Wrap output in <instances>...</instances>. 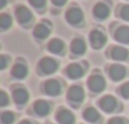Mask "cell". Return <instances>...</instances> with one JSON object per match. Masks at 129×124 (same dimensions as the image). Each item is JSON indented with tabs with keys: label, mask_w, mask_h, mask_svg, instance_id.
Masks as SVG:
<instances>
[{
	"label": "cell",
	"mask_w": 129,
	"mask_h": 124,
	"mask_svg": "<svg viewBox=\"0 0 129 124\" xmlns=\"http://www.w3.org/2000/svg\"><path fill=\"white\" fill-rule=\"evenodd\" d=\"M109 75H110V79L114 80V81H120L125 77L126 75V70L124 66L121 65H111L110 69H109Z\"/></svg>",
	"instance_id": "obj_8"
},
{
	"label": "cell",
	"mask_w": 129,
	"mask_h": 124,
	"mask_svg": "<svg viewBox=\"0 0 129 124\" xmlns=\"http://www.w3.org/2000/svg\"><path fill=\"white\" fill-rule=\"evenodd\" d=\"M12 75L15 77V79H24L27 75H28V69L24 64H17L14 65L13 70H12Z\"/></svg>",
	"instance_id": "obj_20"
},
{
	"label": "cell",
	"mask_w": 129,
	"mask_h": 124,
	"mask_svg": "<svg viewBox=\"0 0 129 124\" xmlns=\"http://www.w3.org/2000/svg\"><path fill=\"white\" fill-rule=\"evenodd\" d=\"M66 2H67V0H52V3H53L56 7H62V5L66 4Z\"/></svg>",
	"instance_id": "obj_30"
},
{
	"label": "cell",
	"mask_w": 129,
	"mask_h": 124,
	"mask_svg": "<svg viewBox=\"0 0 129 124\" xmlns=\"http://www.w3.org/2000/svg\"><path fill=\"white\" fill-rule=\"evenodd\" d=\"M15 18H17V20H18L20 24H28V23L32 20L33 14L30 13V10H29L27 7L20 5V7H18V8L15 9Z\"/></svg>",
	"instance_id": "obj_5"
},
{
	"label": "cell",
	"mask_w": 129,
	"mask_h": 124,
	"mask_svg": "<svg viewBox=\"0 0 129 124\" xmlns=\"http://www.w3.org/2000/svg\"><path fill=\"white\" fill-rule=\"evenodd\" d=\"M14 119H15V116L12 111H4L2 114V123L3 124H12L14 121Z\"/></svg>",
	"instance_id": "obj_23"
},
{
	"label": "cell",
	"mask_w": 129,
	"mask_h": 124,
	"mask_svg": "<svg viewBox=\"0 0 129 124\" xmlns=\"http://www.w3.org/2000/svg\"><path fill=\"white\" fill-rule=\"evenodd\" d=\"M67 98L70 101H74V103H80L84 100L85 98V92H84V89L79 85H75V86H71L67 91Z\"/></svg>",
	"instance_id": "obj_6"
},
{
	"label": "cell",
	"mask_w": 129,
	"mask_h": 124,
	"mask_svg": "<svg viewBox=\"0 0 129 124\" xmlns=\"http://www.w3.org/2000/svg\"><path fill=\"white\" fill-rule=\"evenodd\" d=\"M87 86L94 92H100L105 89V80L100 75H94L87 80Z\"/></svg>",
	"instance_id": "obj_4"
},
{
	"label": "cell",
	"mask_w": 129,
	"mask_h": 124,
	"mask_svg": "<svg viewBox=\"0 0 129 124\" xmlns=\"http://www.w3.org/2000/svg\"><path fill=\"white\" fill-rule=\"evenodd\" d=\"M63 48H64V43L61 39H58V38H54V39H52L48 43V51L52 52V53H54V54L62 53Z\"/></svg>",
	"instance_id": "obj_19"
},
{
	"label": "cell",
	"mask_w": 129,
	"mask_h": 124,
	"mask_svg": "<svg viewBox=\"0 0 129 124\" xmlns=\"http://www.w3.org/2000/svg\"><path fill=\"white\" fill-rule=\"evenodd\" d=\"M19 124H32V123H30L29 120H23V121H20Z\"/></svg>",
	"instance_id": "obj_32"
},
{
	"label": "cell",
	"mask_w": 129,
	"mask_h": 124,
	"mask_svg": "<svg viewBox=\"0 0 129 124\" xmlns=\"http://www.w3.org/2000/svg\"><path fill=\"white\" fill-rule=\"evenodd\" d=\"M66 20L67 23L72 24V25H79L82 20H84V14L81 12V9L72 7L66 12Z\"/></svg>",
	"instance_id": "obj_2"
},
{
	"label": "cell",
	"mask_w": 129,
	"mask_h": 124,
	"mask_svg": "<svg viewBox=\"0 0 129 124\" xmlns=\"http://www.w3.org/2000/svg\"><path fill=\"white\" fill-rule=\"evenodd\" d=\"M120 17H121L124 20L129 22V5H124V7L120 9Z\"/></svg>",
	"instance_id": "obj_24"
},
{
	"label": "cell",
	"mask_w": 129,
	"mask_h": 124,
	"mask_svg": "<svg viewBox=\"0 0 129 124\" xmlns=\"http://www.w3.org/2000/svg\"><path fill=\"white\" fill-rule=\"evenodd\" d=\"M56 119L59 124H74L75 123V115L67 109H59L57 111Z\"/></svg>",
	"instance_id": "obj_7"
},
{
	"label": "cell",
	"mask_w": 129,
	"mask_h": 124,
	"mask_svg": "<svg viewBox=\"0 0 129 124\" xmlns=\"http://www.w3.org/2000/svg\"><path fill=\"white\" fill-rule=\"evenodd\" d=\"M86 51V44L84 42V39L81 38H75L72 42H71V52L76 56L79 54H84Z\"/></svg>",
	"instance_id": "obj_16"
},
{
	"label": "cell",
	"mask_w": 129,
	"mask_h": 124,
	"mask_svg": "<svg viewBox=\"0 0 129 124\" xmlns=\"http://www.w3.org/2000/svg\"><path fill=\"white\" fill-rule=\"evenodd\" d=\"M120 94H121V96H123V98L129 99V82L124 84V85L120 87Z\"/></svg>",
	"instance_id": "obj_27"
},
{
	"label": "cell",
	"mask_w": 129,
	"mask_h": 124,
	"mask_svg": "<svg viewBox=\"0 0 129 124\" xmlns=\"http://www.w3.org/2000/svg\"><path fill=\"white\" fill-rule=\"evenodd\" d=\"M49 32H51V28L48 25H46L43 23H39V24L36 25V28L33 30V36L37 39H44V38H47V36L49 34Z\"/></svg>",
	"instance_id": "obj_17"
},
{
	"label": "cell",
	"mask_w": 129,
	"mask_h": 124,
	"mask_svg": "<svg viewBox=\"0 0 129 124\" xmlns=\"http://www.w3.org/2000/svg\"><path fill=\"white\" fill-rule=\"evenodd\" d=\"M7 5V0H2V4H0V7H2V8H4Z\"/></svg>",
	"instance_id": "obj_31"
},
{
	"label": "cell",
	"mask_w": 129,
	"mask_h": 124,
	"mask_svg": "<svg viewBox=\"0 0 129 124\" xmlns=\"http://www.w3.org/2000/svg\"><path fill=\"white\" fill-rule=\"evenodd\" d=\"M89 39H90V43H91L92 48H95V49L101 48V47L106 43V37H105V34H104L101 30H98V29L90 32Z\"/></svg>",
	"instance_id": "obj_3"
},
{
	"label": "cell",
	"mask_w": 129,
	"mask_h": 124,
	"mask_svg": "<svg viewBox=\"0 0 129 124\" xmlns=\"http://www.w3.org/2000/svg\"><path fill=\"white\" fill-rule=\"evenodd\" d=\"M12 17L8 15V14H2V17H0V28H2V30H5L8 29L9 27H12Z\"/></svg>",
	"instance_id": "obj_22"
},
{
	"label": "cell",
	"mask_w": 129,
	"mask_h": 124,
	"mask_svg": "<svg viewBox=\"0 0 129 124\" xmlns=\"http://www.w3.org/2000/svg\"><path fill=\"white\" fill-rule=\"evenodd\" d=\"M99 104H100V108H101L104 111L111 113V111H114L115 108H116V99L113 98V96H110V95H106V96H104V98L99 101Z\"/></svg>",
	"instance_id": "obj_9"
},
{
	"label": "cell",
	"mask_w": 129,
	"mask_h": 124,
	"mask_svg": "<svg viewBox=\"0 0 129 124\" xmlns=\"http://www.w3.org/2000/svg\"><path fill=\"white\" fill-rule=\"evenodd\" d=\"M114 38L120 43H129V27H119L114 33Z\"/></svg>",
	"instance_id": "obj_15"
},
{
	"label": "cell",
	"mask_w": 129,
	"mask_h": 124,
	"mask_svg": "<svg viewBox=\"0 0 129 124\" xmlns=\"http://www.w3.org/2000/svg\"><path fill=\"white\" fill-rule=\"evenodd\" d=\"M9 103V98L7 95L5 91H2L0 92V106H7Z\"/></svg>",
	"instance_id": "obj_26"
},
{
	"label": "cell",
	"mask_w": 129,
	"mask_h": 124,
	"mask_svg": "<svg viewBox=\"0 0 129 124\" xmlns=\"http://www.w3.org/2000/svg\"><path fill=\"white\" fill-rule=\"evenodd\" d=\"M129 56V51L124 47H114L110 51V57L116 61H125Z\"/></svg>",
	"instance_id": "obj_13"
},
{
	"label": "cell",
	"mask_w": 129,
	"mask_h": 124,
	"mask_svg": "<svg viewBox=\"0 0 129 124\" xmlns=\"http://www.w3.org/2000/svg\"><path fill=\"white\" fill-rule=\"evenodd\" d=\"M61 84L57 80H48L44 84V91L46 94L51 95V96H57L61 92Z\"/></svg>",
	"instance_id": "obj_10"
},
{
	"label": "cell",
	"mask_w": 129,
	"mask_h": 124,
	"mask_svg": "<svg viewBox=\"0 0 129 124\" xmlns=\"http://www.w3.org/2000/svg\"><path fill=\"white\" fill-rule=\"evenodd\" d=\"M29 3H30L34 8L42 9V8H44V5H46V0H29Z\"/></svg>",
	"instance_id": "obj_25"
},
{
	"label": "cell",
	"mask_w": 129,
	"mask_h": 124,
	"mask_svg": "<svg viewBox=\"0 0 129 124\" xmlns=\"http://www.w3.org/2000/svg\"><path fill=\"white\" fill-rule=\"evenodd\" d=\"M109 124H126L125 119L123 118H119V116H115V118H111L109 120Z\"/></svg>",
	"instance_id": "obj_29"
},
{
	"label": "cell",
	"mask_w": 129,
	"mask_h": 124,
	"mask_svg": "<svg viewBox=\"0 0 129 124\" xmlns=\"http://www.w3.org/2000/svg\"><path fill=\"white\" fill-rule=\"evenodd\" d=\"M84 118H85V120H87L90 123H96L100 119V114L98 113V110L95 108H87L84 111Z\"/></svg>",
	"instance_id": "obj_21"
},
{
	"label": "cell",
	"mask_w": 129,
	"mask_h": 124,
	"mask_svg": "<svg viewBox=\"0 0 129 124\" xmlns=\"http://www.w3.org/2000/svg\"><path fill=\"white\" fill-rule=\"evenodd\" d=\"M28 98H29L28 91H27L25 89H23V87H18V89H15V90L13 91V99H14V101H15L18 105L25 104V103L28 101Z\"/></svg>",
	"instance_id": "obj_12"
},
{
	"label": "cell",
	"mask_w": 129,
	"mask_h": 124,
	"mask_svg": "<svg viewBox=\"0 0 129 124\" xmlns=\"http://www.w3.org/2000/svg\"><path fill=\"white\" fill-rule=\"evenodd\" d=\"M33 109H34V111H36L38 115L44 116V115H47V114L49 113L51 105H49V103H47L46 100H37V101L34 103V105H33Z\"/></svg>",
	"instance_id": "obj_14"
},
{
	"label": "cell",
	"mask_w": 129,
	"mask_h": 124,
	"mask_svg": "<svg viewBox=\"0 0 129 124\" xmlns=\"http://www.w3.org/2000/svg\"><path fill=\"white\" fill-rule=\"evenodd\" d=\"M8 62H9V58H8L5 54L0 56V69H2V70L7 69V66H8Z\"/></svg>",
	"instance_id": "obj_28"
},
{
	"label": "cell",
	"mask_w": 129,
	"mask_h": 124,
	"mask_svg": "<svg viewBox=\"0 0 129 124\" xmlns=\"http://www.w3.org/2000/svg\"><path fill=\"white\" fill-rule=\"evenodd\" d=\"M57 69H58L57 61H54L51 57H44V58H42L39 61V70L44 75H51V74L56 72Z\"/></svg>",
	"instance_id": "obj_1"
},
{
	"label": "cell",
	"mask_w": 129,
	"mask_h": 124,
	"mask_svg": "<svg viewBox=\"0 0 129 124\" xmlns=\"http://www.w3.org/2000/svg\"><path fill=\"white\" fill-rule=\"evenodd\" d=\"M109 7L106 5V4H104V3H98L95 7H94V9H92V13H94V15H95V18H98V19H106L108 18V15H109Z\"/></svg>",
	"instance_id": "obj_11"
},
{
	"label": "cell",
	"mask_w": 129,
	"mask_h": 124,
	"mask_svg": "<svg viewBox=\"0 0 129 124\" xmlns=\"http://www.w3.org/2000/svg\"><path fill=\"white\" fill-rule=\"evenodd\" d=\"M66 72H67V76L70 79H79V77H81L84 75V69L79 64H72V65H70L67 67Z\"/></svg>",
	"instance_id": "obj_18"
}]
</instances>
